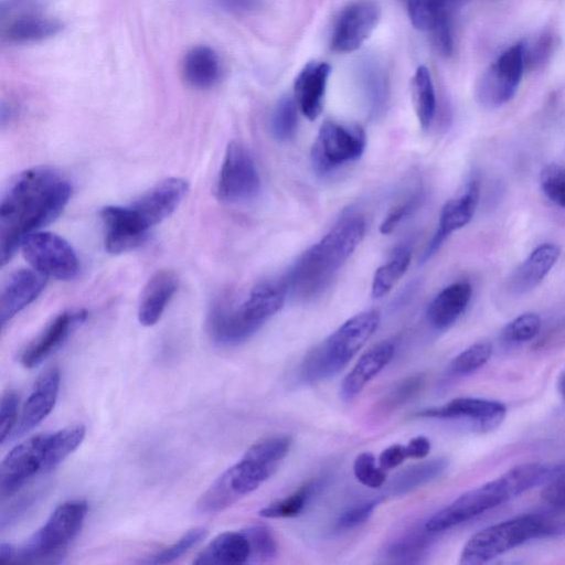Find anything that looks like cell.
<instances>
[{
    "label": "cell",
    "instance_id": "obj_1",
    "mask_svg": "<svg viewBox=\"0 0 565 565\" xmlns=\"http://www.w3.org/2000/svg\"><path fill=\"white\" fill-rule=\"evenodd\" d=\"M72 195V185L60 172L39 166L17 174L0 203V259L6 265L23 239L53 222Z\"/></svg>",
    "mask_w": 565,
    "mask_h": 565
},
{
    "label": "cell",
    "instance_id": "obj_2",
    "mask_svg": "<svg viewBox=\"0 0 565 565\" xmlns=\"http://www.w3.org/2000/svg\"><path fill=\"white\" fill-rule=\"evenodd\" d=\"M365 228V220L361 215L341 218L290 267L282 278L287 292L301 300L321 295L354 253Z\"/></svg>",
    "mask_w": 565,
    "mask_h": 565
},
{
    "label": "cell",
    "instance_id": "obj_3",
    "mask_svg": "<svg viewBox=\"0 0 565 565\" xmlns=\"http://www.w3.org/2000/svg\"><path fill=\"white\" fill-rule=\"evenodd\" d=\"M561 470L559 467L539 462L513 467L500 477L459 495L450 504L436 512L424 527L433 534L451 529L527 490L548 482Z\"/></svg>",
    "mask_w": 565,
    "mask_h": 565
},
{
    "label": "cell",
    "instance_id": "obj_4",
    "mask_svg": "<svg viewBox=\"0 0 565 565\" xmlns=\"http://www.w3.org/2000/svg\"><path fill=\"white\" fill-rule=\"evenodd\" d=\"M287 287L282 279L263 280L238 303L226 297L216 299L209 311L207 329L220 345H236L250 338L286 300Z\"/></svg>",
    "mask_w": 565,
    "mask_h": 565
},
{
    "label": "cell",
    "instance_id": "obj_5",
    "mask_svg": "<svg viewBox=\"0 0 565 565\" xmlns=\"http://www.w3.org/2000/svg\"><path fill=\"white\" fill-rule=\"evenodd\" d=\"M85 437V427L76 425L41 434L17 445L0 468L2 499L19 491L35 476L47 472L73 452Z\"/></svg>",
    "mask_w": 565,
    "mask_h": 565
},
{
    "label": "cell",
    "instance_id": "obj_6",
    "mask_svg": "<svg viewBox=\"0 0 565 565\" xmlns=\"http://www.w3.org/2000/svg\"><path fill=\"white\" fill-rule=\"evenodd\" d=\"M380 319L376 310L348 319L307 353L300 366V379L312 384L337 375L375 332Z\"/></svg>",
    "mask_w": 565,
    "mask_h": 565
},
{
    "label": "cell",
    "instance_id": "obj_7",
    "mask_svg": "<svg viewBox=\"0 0 565 565\" xmlns=\"http://www.w3.org/2000/svg\"><path fill=\"white\" fill-rule=\"evenodd\" d=\"M565 531V522L551 516L527 514L505 520L475 533L465 544L459 563H487L533 539Z\"/></svg>",
    "mask_w": 565,
    "mask_h": 565
},
{
    "label": "cell",
    "instance_id": "obj_8",
    "mask_svg": "<svg viewBox=\"0 0 565 565\" xmlns=\"http://www.w3.org/2000/svg\"><path fill=\"white\" fill-rule=\"evenodd\" d=\"M87 513L84 500L60 504L21 546L15 547L12 562L57 563L79 533Z\"/></svg>",
    "mask_w": 565,
    "mask_h": 565
},
{
    "label": "cell",
    "instance_id": "obj_9",
    "mask_svg": "<svg viewBox=\"0 0 565 565\" xmlns=\"http://www.w3.org/2000/svg\"><path fill=\"white\" fill-rule=\"evenodd\" d=\"M277 467L266 465L247 454L225 470L202 493L195 510L202 514L221 512L246 494L255 491Z\"/></svg>",
    "mask_w": 565,
    "mask_h": 565
},
{
    "label": "cell",
    "instance_id": "obj_10",
    "mask_svg": "<svg viewBox=\"0 0 565 565\" xmlns=\"http://www.w3.org/2000/svg\"><path fill=\"white\" fill-rule=\"evenodd\" d=\"M366 137L359 126L324 121L311 149V162L318 173H329L358 160L364 152Z\"/></svg>",
    "mask_w": 565,
    "mask_h": 565
},
{
    "label": "cell",
    "instance_id": "obj_11",
    "mask_svg": "<svg viewBox=\"0 0 565 565\" xmlns=\"http://www.w3.org/2000/svg\"><path fill=\"white\" fill-rule=\"evenodd\" d=\"M20 249L31 267L46 277L72 280L78 276V257L72 245L57 234L34 232L23 239Z\"/></svg>",
    "mask_w": 565,
    "mask_h": 565
},
{
    "label": "cell",
    "instance_id": "obj_12",
    "mask_svg": "<svg viewBox=\"0 0 565 565\" xmlns=\"http://www.w3.org/2000/svg\"><path fill=\"white\" fill-rule=\"evenodd\" d=\"M521 42L504 50L481 74L476 85V98L486 108H498L515 95L523 75Z\"/></svg>",
    "mask_w": 565,
    "mask_h": 565
},
{
    "label": "cell",
    "instance_id": "obj_13",
    "mask_svg": "<svg viewBox=\"0 0 565 565\" xmlns=\"http://www.w3.org/2000/svg\"><path fill=\"white\" fill-rule=\"evenodd\" d=\"M260 190V178L249 150L239 141H231L216 181V196L225 203L238 204L254 199Z\"/></svg>",
    "mask_w": 565,
    "mask_h": 565
},
{
    "label": "cell",
    "instance_id": "obj_14",
    "mask_svg": "<svg viewBox=\"0 0 565 565\" xmlns=\"http://www.w3.org/2000/svg\"><path fill=\"white\" fill-rule=\"evenodd\" d=\"M380 17V6L373 0H360L348 6L334 24L332 50L339 53L358 50L372 34Z\"/></svg>",
    "mask_w": 565,
    "mask_h": 565
},
{
    "label": "cell",
    "instance_id": "obj_15",
    "mask_svg": "<svg viewBox=\"0 0 565 565\" xmlns=\"http://www.w3.org/2000/svg\"><path fill=\"white\" fill-rule=\"evenodd\" d=\"M188 190L189 183L185 179L170 177L145 192L129 206L140 223L150 231L178 209Z\"/></svg>",
    "mask_w": 565,
    "mask_h": 565
},
{
    "label": "cell",
    "instance_id": "obj_16",
    "mask_svg": "<svg viewBox=\"0 0 565 565\" xmlns=\"http://www.w3.org/2000/svg\"><path fill=\"white\" fill-rule=\"evenodd\" d=\"M105 226V249L113 255L140 247L149 236L129 205H107L99 212Z\"/></svg>",
    "mask_w": 565,
    "mask_h": 565
},
{
    "label": "cell",
    "instance_id": "obj_17",
    "mask_svg": "<svg viewBox=\"0 0 565 565\" xmlns=\"http://www.w3.org/2000/svg\"><path fill=\"white\" fill-rule=\"evenodd\" d=\"M505 414L504 404L473 397H458L440 407L418 413L422 417L465 420L480 431L494 429L502 423Z\"/></svg>",
    "mask_w": 565,
    "mask_h": 565
},
{
    "label": "cell",
    "instance_id": "obj_18",
    "mask_svg": "<svg viewBox=\"0 0 565 565\" xmlns=\"http://www.w3.org/2000/svg\"><path fill=\"white\" fill-rule=\"evenodd\" d=\"M479 193V181L473 178L461 194L444 204L438 227L424 250L423 262L428 260L454 232L462 228L471 221L477 210Z\"/></svg>",
    "mask_w": 565,
    "mask_h": 565
},
{
    "label": "cell",
    "instance_id": "obj_19",
    "mask_svg": "<svg viewBox=\"0 0 565 565\" xmlns=\"http://www.w3.org/2000/svg\"><path fill=\"white\" fill-rule=\"evenodd\" d=\"M85 310H67L56 316L22 352L26 369L39 365L53 353L86 319Z\"/></svg>",
    "mask_w": 565,
    "mask_h": 565
},
{
    "label": "cell",
    "instance_id": "obj_20",
    "mask_svg": "<svg viewBox=\"0 0 565 565\" xmlns=\"http://www.w3.org/2000/svg\"><path fill=\"white\" fill-rule=\"evenodd\" d=\"M47 277L34 268H20L6 280L0 295V321L4 326L43 291Z\"/></svg>",
    "mask_w": 565,
    "mask_h": 565
},
{
    "label": "cell",
    "instance_id": "obj_21",
    "mask_svg": "<svg viewBox=\"0 0 565 565\" xmlns=\"http://www.w3.org/2000/svg\"><path fill=\"white\" fill-rule=\"evenodd\" d=\"M60 372L49 369L36 381L22 412L13 438L20 437L39 425L53 409L60 388Z\"/></svg>",
    "mask_w": 565,
    "mask_h": 565
},
{
    "label": "cell",
    "instance_id": "obj_22",
    "mask_svg": "<svg viewBox=\"0 0 565 565\" xmlns=\"http://www.w3.org/2000/svg\"><path fill=\"white\" fill-rule=\"evenodd\" d=\"M330 72L328 63L309 62L295 79V100L309 120L316 119L323 108Z\"/></svg>",
    "mask_w": 565,
    "mask_h": 565
},
{
    "label": "cell",
    "instance_id": "obj_23",
    "mask_svg": "<svg viewBox=\"0 0 565 565\" xmlns=\"http://www.w3.org/2000/svg\"><path fill=\"white\" fill-rule=\"evenodd\" d=\"M561 255V248L553 243L537 246L519 265L509 279L512 294L523 295L537 287L548 275Z\"/></svg>",
    "mask_w": 565,
    "mask_h": 565
},
{
    "label": "cell",
    "instance_id": "obj_24",
    "mask_svg": "<svg viewBox=\"0 0 565 565\" xmlns=\"http://www.w3.org/2000/svg\"><path fill=\"white\" fill-rule=\"evenodd\" d=\"M178 286L177 274L169 269L158 270L149 278L138 306V320L142 326L150 327L158 322Z\"/></svg>",
    "mask_w": 565,
    "mask_h": 565
},
{
    "label": "cell",
    "instance_id": "obj_25",
    "mask_svg": "<svg viewBox=\"0 0 565 565\" xmlns=\"http://www.w3.org/2000/svg\"><path fill=\"white\" fill-rule=\"evenodd\" d=\"M395 352L393 342L381 341L369 349L347 374L341 384V397L351 401L392 360Z\"/></svg>",
    "mask_w": 565,
    "mask_h": 565
},
{
    "label": "cell",
    "instance_id": "obj_26",
    "mask_svg": "<svg viewBox=\"0 0 565 565\" xmlns=\"http://www.w3.org/2000/svg\"><path fill=\"white\" fill-rule=\"evenodd\" d=\"M472 287L467 281H456L440 290L427 308V319L437 330L451 327L467 309Z\"/></svg>",
    "mask_w": 565,
    "mask_h": 565
},
{
    "label": "cell",
    "instance_id": "obj_27",
    "mask_svg": "<svg viewBox=\"0 0 565 565\" xmlns=\"http://www.w3.org/2000/svg\"><path fill=\"white\" fill-rule=\"evenodd\" d=\"M252 548L245 532L227 531L215 536L193 561L196 565H237L250 562Z\"/></svg>",
    "mask_w": 565,
    "mask_h": 565
},
{
    "label": "cell",
    "instance_id": "obj_28",
    "mask_svg": "<svg viewBox=\"0 0 565 565\" xmlns=\"http://www.w3.org/2000/svg\"><path fill=\"white\" fill-rule=\"evenodd\" d=\"M221 62L216 52L209 46H195L184 56L182 74L192 87L205 89L221 78Z\"/></svg>",
    "mask_w": 565,
    "mask_h": 565
},
{
    "label": "cell",
    "instance_id": "obj_29",
    "mask_svg": "<svg viewBox=\"0 0 565 565\" xmlns=\"http://www.w3.org/2000/svg\"><path fill=\"white\" fill-rule=\"evenodd\" d=\"M63 29L56 20L39 13L26 12L12 19L3 29V36L11 43H32L54 36Z\"/></svg>",
    "mask_w": 565,
    "mask_h": 565
},
{
    "label": "cell",
    "instance_id": "obj_30",
    "mask_svg": "<svg viewBox=\"0 0 565 565\" xmlns=\"http://www.w3.org/2000/svg\"><path fill=\"white\" fill-rule=\"evenodd\" d=\"M448 468L446 458H433L406 467L397 472L388 483L393 495H403L441 476Z\"/></svg>",
    "mask_w": 565,
    "mask_h": 565
},
{
    "label": "cell",
    "instance_id": "obj_31",
    "mask_svg": "<svg viewBox=\"0 0 565 565\" xmlns=\"http://www.w3.org/2000/svg\"><path fill=\"white\" fill-rule=\"evenodd\" d=\"M412 252L408 246L401 245L394 249L390 259L381 265L374 273L371 295L379 299L387 295L407 271L411 264Z\"/></svg>",
    "mask_w": 565,
    "mask_h": 565
},
{
    "label": "cell",
    "instance_id": "obj_32",
    "mask_svg": "<svg viewBox=\"0 0 565 565\" xmlns=\"http://www.w3.org/2000/svg\"><path fill=\"white\" fill-rule=\"evenodd\" d=\"M412 102L418 122L423 129H428L436 111V95L429 70L419 66L411 84Z\"/></svg>",
    "mask_w": 565,
    "mask_h": 565
},
{
    "label": "cell",
    "instance_id": "obj_33",
    "mask_svg": "<svg viewBox=\"0 0 565 565\" xmlns=\"http://www.w3.org/2000/svg\"><path fill=\"white\" fill-rule=\"evenodd\" d=\"M361 82L371 110H383L388 97V82L385 68L376 61H367L361 70Z\"/></svg>",
    "mask_w": 565,
    "mask_h": 565
},
{
    "label": "cell",
    "instance_id": "obj_34",
    "mask_svg": "<svg viewBox=\"0 0 565 565\" xmlns=\"http://www.w3.org/2000/svg\"><path fill=\"white\" fill-rule=\"evenodd\" d=\"M320 486L318 480H311L299 487L288 497L270 503L259 511L267 519L292 518L298 515Z\"/></svg>",
    "mask_w": 565,
    "mask_h": 565
},
{
    "label": "cell",
    "instance_id": "obj_35",
    "mask_svg": "<svg viewBox=\"0 0 565 565\" xmlns=\"http://www.w3.org/2000/svg\"><path fill=\"white\" fill-rule=\"evenodd\" d=\"M406 10L412 24L422 31L430 32L434 26L446 18H451L443 0H405Z\"/></svg>",
    "mask_w": 565,
    "mask_h": 565
},
{
    "label": "cell",
    "instance_id": "obj_36",
    "mask_svg": "<svg viewBox=\"0 0 565 565\" xmlns=\"http://www.w3.org/2000/svg\"><path fill=\"white\" fill-rule=\"evenodd\" d=\"M428 534L430 532L425 529L424 533H411L396 540L386 550L388 562L396 564L419 562V558L429 545Z\"/></svg>",
    "mask_w": 565,
    "mask_h": 565
},
{
    "label": "cell",
    "instance_id": "obj_37",
    "mask_svg": "<svg viewBox=\"0 0 565 565\" xmlns=\"http://www.w3.org/2000/svg\"><path fill=\"white\" fill-rule=\"evenodd\" d=\"M425 376L423 373L409 375L395 384L377 404L380 414H387L411 401L423 387Z\"/></svg>",
    "mask_w": 565,
    "mask_h": 565
},
{
    "label": "cell",
    "instance_id": "obj_38",
    "mask_svg": "<svg viewBox=\"0 0 565 565\" xmlns=\"http://www.w3.org/2000/svg\"><path fill=\"white\" fill-rule=\"evenodd\" d=\"M297 103L290 96L282 97L270 116V131L275 139L288 141L297 130Z\"/></svg>",
    "mask_w": 565,
    "mask_h": 565
},
{
    "label": "cell",
    "instance_id": "obj_39",
    "mask_svg": "<svg viewBox=\"0 0 565 565\" xmlns=\"http://www.w3.org/2000/svg\"><path fill=\"white\" fill-rule=\"evenodd\" d=\"M492 354L489 342H478L459 353L450 363L449 370L456 375L472 373L484 365Z\"/></svg>",
    "mask_w": 565,
    "mask_h": 565
},
{
    "label": "cell",
    "instance_id": "obj_40",
    "mask_svg": "<svg viewBox=\"0 0 565 565\" xmlns=\"http://www.w3.org/2000/svg\"><path fill=\"white\" fill-rule=\"evenodd\" d=\"M248 537L252 558L250 562H268L277 554V543L269 527L255 524L243 530Z\"/></svg>",
    "mask_w": 565,
    "mask_h": 565
},
{
    "label": "cell",
    "instance_id": "obj_41",
    "mask_svg": "<svg viewBox=\"0 0 565 565\" xmlns=\"http://www.w3.org/2000/svg\"><path fill=\"white\" fill-rule=\"evenodd\" d=\"M540 186L551 202L565 209V166L546 164L540 173Z\"/></svg>",
    "mask_w": 565,
    "mask_h": 565
},
{
    "label": "cell",
    "instance_id": "obj_42",
    "mask_svg": "<svg viewBox=\"0 0 565 565\" xmlns=\"http://www.w3.org/2000/svg\"><path fill=\"white\" fill-rule=\"evenodd\" d=\"M207 535V530L204 527H195L188 531L174 544L163 548L157 554L149 557L147 563L151 564H167L180 558L184 553L190 551L193 546L198 545Z\"/></svg>",
    "mask_w": 565,
    "mask_h": 565
},
{
    "label": "cell",
    "instance_id": "obj_43",
    "mask_svg": "<svg viewBox=\"0 0 565 565\" xmlns=\"http://www.w3.org/2000/svg\"><path fill=\"white\" fill-rule=\"evenodd\" d=\"M541 329V318L533 312L523 313L510 321L502 330L508 343H522L533 339Z\"/></svg>",
    "mask_w": 565,
    "mask_h": 565
},
{
    "label": "cell",
    "instance_id": "obj_44",
    "mask_svg": "<svg viewBox=\"0 0 565 565\" xmlns=\"http://www.w3.org/2000/svg\"><path fill=\"white\" fill-rule=\"evenodd\" d=\"M524 67L534 70L546 63L554 45V40L548 33H541L534 38L521 42Z\"/></svg>",
    "mask_w": 565,
    "mask_h": 565
},
{
    "label": "cell",
    "instance_id": "obj_45",
    "mask_svg": "<svg viewBox=\"0 0 565 565\" xmlns=\"http://www.w3.org/2000/svg\"><path fill=\"white\" fill-rule=\"evenodd\" d=\"M353 473L359 482L372 489L383 486L386 479L385 470L376 466L374 456L367 451L359 454L354 459Z\"/></svg>",
    "mask_w": 565,
    "mask_h": 565
},
{
    "label": "cell",
    "instance_id": "obj_46",
    "mask_svg": "<svg viewBox=\"0 0 565 565\" xmlns=\"http://www.w3.org/2000/svg\"><path fill=\"white\" fill-rule=\"evenodd\" d=\"M420 192L414 193L412 196L394 206L380 225V233L387 235L392 233L401 222L408 217L423 201Z\"/></svg>",
    "mask_w": 565,
    "mask_h": 565
},
{
    "label": "cell",
    "instance_id": "obj_47",
    "mask_svg": "<svg viewBox=\"0 0 565 565\" xmlns=\"http://www.w3.org/2000/svg\"><path fill=\"white\" fill-rule=\"evenodd\" d=\"M379 503L380 500H371L344 511L337 520V529L339 531H348L366 522Z\"/></svg>",
    "mask_w": 565,
    "mask_h": 565
},
{
    "label": "cell",
    "instance_id": "obj_48",
    "mask_svg": "<svg viewBox=\"0 0 565 565\" xmlns=\"http://www.w3.org/2000/svg\"><path fill=\"white\" fill-rule=\"evenodd\" d=\"M19 399L13 391H7L0 405V440L3 444L15 426Z\"/></svg>",
    "mask_w": 565,
    "mask_h": 565
},
{
    "label": "cell",
    "instance_id": "obj_49",
    "mask_svg": "<svg viewBox=\"0 0 565 565\" xmlns=\"http://www.w3.org/2000/svg\"><path fill=\"white\" fill-rule=\"evenodd\" d=\"M542 498L553 507L565 509V473L558 472L546 483Z\"/></svg>",
    "mask_w": 565,
    "mask_h": 565
},
{
    "label": "cell",
    "instance_id": "obj_50",
    "mask_svg": "<svg viewBox=\"0 0 565 565\" xmlns=\"http://www.w3.org/2000/svg\"><path fill=\"white\" fill-rule=\"evenodd\" d=\"M406 458H408L406 446L395 444L388 446L380 454L379 466L385 471L391 470L399 466Z\"/></svg>",
    "mask_w": 565,
    "mask_h": 565
},
{
    "label": "cell",
    "instance_id": "obj_51",
    "mask_svg": "<svg viewBox=\"0 0 565 565\" xmlns=\"http://www.w3.org/2000/svg\"><path fill=\"white\" fill-rule=\"evenodd\" d=\"M405 446L408 458L414 459L425 458L430 450V441L425 436H416L412 438Z\"/></svg>",
    "mask_w": 565,
    "mask_h": 565
},
{
    "label": "cell",
    "instance_id": "obj_52",
    "mask_svg": "<svg viewBox=\"0 0 565 565\" xmlns=\"http://www.w3.org/2000/svg\"><path fill=\"white\" fill-rule=\"evenodd\" d=\"M216 2L230 12H248L256 9L262 0H216Z\"/></svg>",
    "mask_w": 565,
    "mask_h": 565
},
{
    "label": "cell",
    "instance_id": "obj_53",
    "mask_svg": "<svg viewBox=\"0 0 565 565\" xmlns=\"http://www.w3.org/2000/svg\"><path fill=\"white\" fill-rule=\"evenodd\" d=\"M15 546L9 543H1L0 545V558L1 561L12 562Z\"/></svg>",
    "mask_w": 565,
    "mask_h": 565
},
{
    "label": "cell",
    "instance_id": "obj_54",
    "mask_svg": "<svg viewBox=\"0 0 565 565\" xmlns=\"http://www.w3.org/2000/svg\"><path fill=\"white\" fill-rule=\"evenodd\" d=\"M467 1L469 0H443L446 9L450 12H452L456 8L466 3Z\"/></svg>",
    "mask_w": 565,
    "mask_h": 565
},
{
    "label": "cell",
    "instance_id": "obj_55",
    "mask_svg": "<svg viewBox=\"0 0 565 565\" xmlns=\"http://www.w3.org/2000/svg\"><path fill=\"white\" fill-rule=\"evenodd\" d=\"M558 390H559L562 396L565 398V372L562 374V376L559 379Z\"/></svg>",
    "mask_w": 565,
    "mask_h": 565
}]
</instances>
